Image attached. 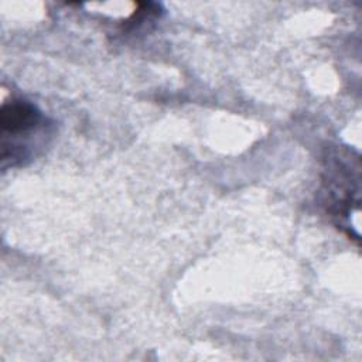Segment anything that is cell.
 I'll return each mask as SVG.
<instances>
[{
    "label": "cell",
    "mask_w": 362,
    "mask_h": 362,
    "mask_svg": "<svg viewBox=\"0 0 362 362\" xmlns=\"http://www.w3.org/2000/svg\"><path fill=\"white\" fill-rule=\"evenodd\" d=\"M361 164L358 154L331 147L324 157L321 174V199L327 214L349 238L359 239L354 230L352 215L359 214Z\"/></svg>",
    "instance_id": "obj_1"
},
{
    "label": "cell",
    "mask_w": 362,
    "mask_h": 362,
    "mask_svg": "<svg viewBox=\"0 0 362 362\" xmlns=\"http://www.w3.org/2000/svg\"><path fill=\"white\" fill-rule=\"evenodd\" d=\"M1 160L3 165H23L41 147L48 136L51 123L42 112L24 99H13L1 106Z\"/></svg>",
    "instance_id": "obj_2"
}]
</instances>
